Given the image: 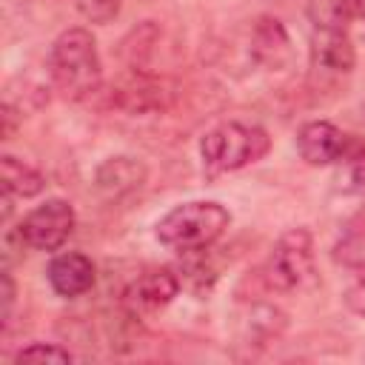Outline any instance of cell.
<instances>
[{
  "mask_svg": "<svg viewBox=\"0 0 365 365\" xmlns=\"http://www.w3.org/2000/svg\"><path fill=\"white\" fill-rule=\"evenodd\" d=\"M345 305H348L354 314L365 317V268H362V274L345 288Z\"/></svg>",
  "mask_w": 365,
  "mask_h": 365,
  "instance_id": "cell-15",
  "label": "cell"
},
{
  "mask_svg": "<svg viewBox=\"0 0 365 365\" xmlns=\"http://www.w3.org/2000/svg\"><path fill=\"white\" fill-rule=\"evenodd\" d=\"M365 14V0H308L314 29H345Z\"/></svg>",
  "mask_w": 365,
  "mask_h": 365,
  "instance_id": "cell-11",
  "label": "cell"
},
{
  "mask_svg": "<svg viewBox=\"0 0 365 365\" xmlns=\"http://www.w3.org/2000/svg\"><path fill=\"white\" fill-rule=\"evenodd\" d=\"M94 262L80 254V251H63L57 254L51 262H48V285L54 288V294L66 297V299H74V297H83L86 291H91L94 285Z\"/></svg>",
  "mask_w": 365,
  "mask_h": 365,
  "instance_id": "cell-9",
  "label": "cell"
},
{
  "mask_svg": "<svg viewBox=\"0 0 365 365\" xmlns=\"http://www.w3.org/2000/svg\"><path fill=\"white\" fill-rule=\"evenodd\" d=\"M0 180H3V194H11V197H34L46 185V177L37 168H31L29 163L11 154L0 157Z\"/></svg>",
  "mask_w": 365,
  "mask_h": 365,
  "instance_id": "cell-12",
  "label": "cell"
},
{
  "mask_svg": "<svg viewBox=\"0 0 365 365\" xmlns=\"http://www.w3.org/2000/svg\"><path fill=\"white\" fill-rule=\"evenodd\" d=\"M180 291V279L171 268H151L143 271L123 294V302L131 317H148L163 311Z\"/></svg>",
  "mask_w": 365,
  "mask_h": 365,
  "instance_id": "cell-6",
  "label": "cell"
},
{
  "mask_svg": "<svg viewBox=\"0 0 365 365\" xmlns=\"http://www.w3.org/2000/svg\"><path fill=\"white\" fill-rule=\"evenodd\" d=\"M74 354L60 348V345H51V342H31L26 348L17 351L14 362H71Z\"/></svg>",
  "mask_w": 365,
  "mask_h": 365,
  "instance_id": "cell-13",
  "label": "cell"
},
{
  "mask_svg": "<svg viewBox=\"0 0 365 365\" xmlns=\"http://www.w3.org/2000/svg\"><path fill=\"white\" fill-rule=\"evenodd\" d=\"M268 134L248 123H220L200 140V157L211 171H237L268 154Z\"/></svg>",
  "mask_w": 365,
  "mask_h": 365,
  "instance_id": "cell-3",
  "label": "cell"
},
{
  "mask_svg": "<svg viewBox=\"0 0 365 365\" xmlns=\"http://www.w3.org/2000/svg\"><path fill=\"white\" fill-rule=\"evenodd\" d=\"M228 225H231V214L225 205L214 200H191L171 208L157 222V240L180 254H194L214 245Z\"/></svg>",
  "mask_w": 365,
  "mask_h": 365,
  "instance_id": "cell-2",
  "label": "cell"
},
{
  "mask_svg": "<svg viewBox=\"0 0 365 365\" xmlns=\"http://www.w3.org/2000/svg\"><path fill=\"white\" fill-rule=\"evenodd\" d=\"M314 277V240L308 228L285 231L265 262V282L274 291H297Z\"/></svg>",
  "mask_w": 365,
  "mask_h": 365,
  "instance_id": "cell-4",
  "label": "cell"
},
{
  "mask_svg": "<svg viewBox=\"0 0 365 365\" xmlns=\"http://www.w3.org/2000/svg\"><path fill=\"white\" fill-rule=\"evenodd\" d=\"M71 3L88 23L97 26H106L120 14V0H71Z\"/></svg>",
  "mask_w": 365,
  "mask_h": 365,
  "instance_id": "cell-14",
  "label": "cell"
},
{
  "mask_svg": "<svg viewBox=\"0 0 365 365\" xmlns=\"http://www.w3.org/2000/svg\"><path fill=\"white\" fill-rule=\"evenodd\" d=\"M356 63L354 43L345 29H314L311 31V71L322 77L351 74Z\"/></svg>",
  "mask_w": 365,
  "mask_h": 365,
  "instance_id": "cell-7",
  "label": "cell"
},
{
  "mask_svg": "<svg viewBox=\"0 0 365 365\" xmlns=\"http://www.w3.org/2000/svg\"><path fill=\"white\" fill-rule=\"evenodd\" d=\"M74 220L77 217H74L71 202L51 197L23 217L17 234H20V242L34 251H57L71 237Z\"/></svg>",
  "mask_w": 365,
  "mask_h": 365,
  "instance_id": "cell-5",
  "label": "cell"
},
{
  "mask_svg": "<svg viewBox=\"0 0 365 365\" xmlns=\"http://www.w3.org/2000/svg\"><path fill=\"white\" fill-rule=\"evenodd\" d=\"M297 148L308 165H334L348 148V134L328 120H314L299 128Z\"/></svg>",
  "mask_w": 365,
  "mask_h": 365,
  "instance_id": "cell-8",
  "label": "cell"
},
{
  "mask_svg": "<svg viewBox=\"0 0 365 365\" xmlns=\"http://www.w3.org/2000/svg\"><path fill=\"white\" fill-rule=\"evenodd\" d=\"M48 74L66 100H88L103 83V63L88 29H66L48 51Z\"/></svg>",
  "mask_w": 365,
  "mask_h": 365,
  "instance_id": "cell-1",
  "label": "cell"
},
{
  "mask_svg": "<svg viewBox=\"0 0 365 365\" xmlns=\"http://www.w3.org/2000/svg\"><path fill=\"white\" fill-rule=\"evenodd\" d=\"M0 285H3V291H0V297H3V311H0V322L6 325L9 322V317H11V308H14V279H11V271L6 268L3 271V277H0Z\"/></svg>",
  "mask_w": 365,
  "mask_h": 365,
  "instance_id": "cell-16",
  "label": "cell"
},
{
  "mask_svg": "<svg viewBox=\"0 0 365 365\" xmlns=\"http://www.w3.org/2000/svg\"><path fill=\"white\" fill-rule=\"evenodd\" d=\"M145 165L137 157H111L106 160L97 174H94V188L106 197V200H123L128 194H134L137 188H143L145 182Z\"/></svg>",
  "mask_w": 365,
  "mask_h": 365,
  "instance_id": "cell-10",
  "label": "cell"
}]
</instances>
